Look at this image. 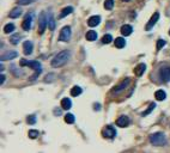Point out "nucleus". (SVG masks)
<instances>
[{"mask_svg":"<svg viewBox=\"0 0 170 153\" xmlns=\"http://www.w3.org/2000/svg\"><path fill=\"white\" fill-rule=\"evenodd\" d=\"M22 8L20 7H15L13 10H12L11 12H10V17L11 18H18L20 15H22Z\"/></svg>","mask_w":170,"mask_h":153,"instance_id":"19","label":"nucleus"},{"mask_svg":"<svg viewBox=\"0 0 170 153\" xmlns=\"http://www.w3.org/2000/svg\"><path fill=\"white\" fill-rule=\"evenodd\" d=\"M169 35H170V30H169Z\"/></svg>","mask_w":170,"mask_h":153,"instance_id":"38","label":"nucleus"},{"mask_svg":"<svg viewBox=\"0 0 170 153\" xmlns=\"http://www.w3.org/2000/svg\"><path fill=\"white\" fill-rule=\"evenodd\" d=\"M34 1H36V0H18V4L19 5H29Z\"/></svg>","mask_w":170,"mask_h":153,"instance_id":"33","label":"nucleus"},{"mask_svg":"<svg viewBox=\"0 0 170 153\" xmlns=\"http://www.w3.org/2000/svg\"><path fill=\"white\" fill-rule=\"evenodd\" d=\"M19 40H20V35H19V34H15V35L11 36L10 42H11L12 44H18V43H19Z\"/></svg>","mask_w":170,"mask_h":153,"instance_id":"26","label":"nucleus"},{"mask_svg":"<svg viewBox=\"0 0 170 153\" xmlns=\"http://www.w3.org/2000/svg\"><path fill=\"white\" fill-rule=\"evenodd\" d=\"M133 32V28H132V25H129V24H125L121 27V34L123 36H129L130 34Z\"/></svg>","mask_w":170,"mask_h":153,"instance_id":"14","label":"nucleus"},{"mask_svg":"<svg viewBox=\"0 0 170 153\" xmlns=\"http://www.w3.org/2000/svg\"><path fill=\"white\" fill-rule=\"evenodd\" d=\"M72 12H73V7H72V6L65 7V8L61 11V13H60V18H63V17H66L67 15H71Z\"/></svg>","mask_w":170,"mask_h":153,"instance_id":"22","label":"nucleus"},{"mask_svg":"<svg viewBox=\"0 0 170 153\" xmlns=\"http://www.w3.org/2000/svg\"><path fill=\"white\" fill-rule=\"evenodd\" d=\"M125 46H126V40H125V38H122V37H117L116 40H115V47H116V48L121 49V48H123Z\"/></svg>","mask_w":170,"mask_h":153,"instance_id":"20","label":"nucleus"},{"mask_svg":"<svg viewBox=\"0 0 170 153\" xmlns=\"http://www.w3.org/2000/svg\"><path fill=\"white\" fill-rule=\"evenodd\" d=\"M158 19H159V13L158 12H156V13H153L152 15V17H151V19L149 20V23L146 24V27H145V30H147V31H150L154 25H156V23L158 22Z\"/></svg>","mask_w":170,"mask_h":153,"instance_id":"9","label":"nucleus"},{"mask_svg":"<svg viewBox=\"0 0 170 153\" xmlns=\"http://www.w3.org/2000/svg\"><path fill=\"white\" fill-rule=\"evenodd\" d=\"M71 35H72L71 28L70 27H63L61 32H60V36H59V41H61V42H68L70 38H71Z\"/></svg>","mask_w":170,"mask_h":153,"instance_id":"5","label":"nucleus"},{"mask_svg":"<svg viewBox=\"0 0 170 153\" xmlns=\"http://www.w3.org/2000/svg\"><path fill=\"white\" fill-rule=\"evenodd\" d=\"M4 81H5V75H1V78H0V83L4 84Z\"/></svg>","mask_w":170,"mask_h":153,"instance_id":"35","label":"nucleus"},{"mask_svg":"<svg viewBox=\"0 0 170 153\" xmlns=\"http://www.w3.org/2000/svg\"><path fill=\"white\" fill-rule=\"evenodd\" d=\"M101 23V17L99 16H92V17H90L87 19V25L91 28H94V27H97V25Z\"/></svg>","mask_w":170,"mask_h":153,"instance_id":"12","label":"nucleus"},{"mask_svg":"<svg viewBox=\"0 0 170 153\" xmlns=\"http://www.w3.org/2000/svg\"><path fill=\"white\" fill-rule=\"evenodd\" d=\"M113 7H114V0H106L104 1V8L111 10Z\"/></svg>","mask_w":170,"mask_h":153,"instance_id":"29","label":"nucleus"},{"mask_svg":"<svg viewBox=\"0 0 170 153\" xmlns=\"http://www.w3.org/2000/svg\"><path fill=\"white\" fill-rule=\"evenodd\" d=\"M32 19H34V13H28L25 16L23 23H22V28L25 30V31H29L31 29V25H32Z\"/></svg>","mask_w":170,"mask_h":153,"instance_id":"6","label":"nucleus"},{"mask_svg":"<svg viewBox=\"0 0 170 153\" xmlns=\"http://www.w3.org/2000/svg\"><path fill=\"white\" fill-rule=\"evenodd\" d=\"M122 1H129V0H122Z\"/></svg>","mask_w":170,"mask_h":153,"instance_id":"37","label":"nucleus"},{"mask_svg":"<svg viewBox=\"0 0 170 153\" xmlns=\"http://www.w3.org/2000/svg\"><path fill=\"white\" fill-rule=\"evenodd\" d=\"M145 71H146V65H145V63H139V65L135 67V69H134V73H135V75L141 76L144 73H145Z\"/></svg>","mask_w":170,"mask_h":153,"instance_id":"15","label":"nucleus"},{"mask_svg":"<svg viewBox=\"0 0 170 153\" xmlns=\"http://www.w3.org/2000/svg\"><path fill=\"white\" fill-rule=\"evenodd\" d=\"M129 83H130V79L129 78H127V79H125L123 81H121L119 85H116L114 88H113V90H111V93H120L121 91H123L125 90V88L129 85Z\"/></svg>","mask_w":170,"mask_h":153,"instance_id":"7","label":"nucleus"},{"mask_svg":"<svg viewBox=\"0 0 170 153\" xmlns=\"http://www.w3.org/2000/svg\"><path fill=\"white\" fill-rule=\"evenodd\" d=\"M85 37H86V40H87V41H91V42H92V41L97 40V32H96L95 30H90V31L86 32Z\"/></svg>","mask_w":170,"mask_h":153,"instance_id":"18","label":"nucleus"},{"mask_svg":"<svg viewBox=\"0 0 170 153\" xmlns=\"http://www.w3.org/2000/svg\"><path fill=\"white\" fill-rule=\"evenodd\" d=\"M165 43H166V42H165L164 40H158V42H157V50L162 49V47H164Z\"/></svg>","mask_w":170,"mask_h":153,"instance_id":"34","label":"nucleus"},{"mask_svg":"<svg viewBox=\"0 0 170 153\" xmlns=\"http://www.w3.org/2000/svg\"><path fill=\"white\" fill-rule=\"evenodd\" d=\"M111 41H113V36L109 35V34H108V35H104V36L102 37V43H107V44H108V43H110Z\"/></svg>","mask_w":170,"mask_h":153,"instance_id":"28","label":"nucleus"},{"mask_svg":"<svg viewBox=\"0 0 170 153\" xmlns=\"http://www.w3.org/2000/svg\"><path fill=\"white\" fill-rule=\"evenodd\" d=\"M154 108H156V104H154V103H151V104H150V107L147 108V110L142 112V116H147V115H149V114H150V112L154 109Z\"/></svg>","mask_w":170,"mask_h":153,"instance_id":"30","label":"nucleus"},{"mask_svg":"<svg viewBox=\"0 0 170 153\" xmlns=\"http://www.w3.org/2000/svg\"><path fill=\"white\" fill-rule=\"evenodd\" d=\"M38 134H40V133H38V131H29V136L31 138V139H36L37 136H38Z\"/></svg>","mask_w":170,"mask_h":153,"instance_id":"32","label":"nucleus"},{"mask_svg":"<svg viewBox=\"0 0 170 153\" xmlns=\"http://www.w3.org/2000/svg\"><path fill=\"white\" fill-rule=\"evenodd\" d=\"M27 122L29 124H35L36 123V116L35 115H30V116H28V119H27Z\"/></svg>","mask_w":170,"mask_h":153,"instance_id":"31","label":"nucleus"},{"mask_svg":"<svg viewBox=\"0 0 170 153\" xmlns=\"http://www.w3.org/2000/svg\"><path fill=\"white\" fill-rule=\"evenodd\" d=\"M154 97H156L157 100H164V99L166 98V93H165L163 90H158V91H156Z\"/></svg>","mask_w":170,"mask_h":153,"instance_id":"23","label":"nucleus"},{"mask_svg":"<svg viewBox=\"0 0 170 153\" xmlns=\"http://www.w3.org/2000/svg\"><path fill=\"white\" fill-rule=\"evenodd\" d=\"M20 66H29L32 69H35V74L31 76V80H35L38 75L42 73V66L38 61H27V60H20Z\"/></svg>","mask_w":170,"mask_h":153,"instance_id":"2","label":"nucleus"},{"mask_svg":"<svg viewBox=\"0 0 170 153\" xmlns=\"http://www.w3.org/2000/svg\"><path fill=\"white\" fill-rule=\"evenodd\" d=\"M74 115L73 114H66V115H65V122H66V123H74Z\"/></svg>","mask_w":170,"mask_h":153,"instance_id":"27","label":"nucleus"},{"mask_svg":"<svg viewBox=\"0 0 170 153\" xmlns=\"http://www.w3.org/2000/svg\"><path fill=\"white\" fill-rule=\"evenodd\" d=\"M150 142L154 146H165L168 140H166V136L164 135V133H153L150 135L149 138Z\"/></svg>","mask_w":170,"mask_h":153,"instance_id":"3","label":"nucleus"},{"mask_svg":"<svg viewBox=\"0 0 170 153\" xmlns=\"http://www.w3.org/2000/svg\"><path fill=\"white\" fill-rule=\"evenodd\" d=\"M61 108L65 110H68L72 108V102L70 98H62L61 99Z\"/></svg>","mask_w":170,"mask_h":153,"instance_id":"17","label":"nucleus"},{"mask_svg":"<svg viewBox=\"0 0 170 153\" xmlns=\"http://www.w3.org/2000/svg\"><path fill=\"white\" fill-rule=\"evenodd\" d=\"M15 31V25L12 24V23H8L6 24L5 27H4V32L5 34H11V32H13Z\"/></svg>","mask_w":170,"mask_h":153,"instance_id":"25","label":"nucleus"},{"mask_svg":"<svg viewBox=\"0 0 170 153\" xmlns=\"http://www.w3.org/2000/svg\"><path fill=\"white\" fill-rule=\"evenodd\" d=\"M48 27H49V30L55 29V20H54L53 15L51 13H48Z\"/></svg>","mask_w":170,"mask_h":153,"instance_id":"24","label":"nucleus"},{"mask_svg":"<svg viewBox=\"0 0 170 153\" xmlns=\"http://www.w3.org/2000/svg\"><path fill=\"white\" fill-rule=\"evenodd\" d=\"M101 109V105L99 104H95V110H99Z\"/></svg>","mask_w":170,"mask_h":153,"instance_id":"36","label":"nucleus"},{"mask_svg":"<svg viewBox=\"0 0 170 153\" xmlns=\"http://www.w3.org/2000/svg\"><path fill=\"white\" fill-rule=\"evenodd\" d=\"M18 56V53L17 52H6L5 54L1 55V60L3 61H6V60H11V59H15Z\"/></svg>","mask_w":170,"mask_h":153,"instance_id":"16","label":"nucleus"},{"mask_svg":"<svg viewBox=\"0 0 170 153\" xmlns=\"http://www.w3.org/2000/svg\"><path fill=\"white\" fill-rule=\"evenodd\" d=\"M161 78L163 79V81H169L170 80V66H164L161 68Z\"/></svg>","mask_w":170,"mask_h":153,"instance_id":"10","label":"nucleus"},{"mask_svg":"<svg viewBox=\"0 0 170 153\" xmlns=\"http://www.w3.org/2000/svg\"><path fill=\"white\" fill-rule=\"evenodd\" d=\"M116 124L119 126V127H127L129 124V119L127 116H125V115H122V116H120L119 119L116 120Z\"/></svg>","mask_w":170,"mask_h":153,"instance_id":"13","label":"nucleus"},{"mask_svg":"<svg viewBox=\"0 0 170 153\" xmlns=\"http://www.w3.org/2000/svg\"><path fill=\"white\" fill-rule=\"evenodd\" d=\"M102 135L104 138H108V139H113L115 135H116V131L113 126H107L106 128L102 131Z\"/></svg>","mask_w":170,"mask_h":153,"instance_id":"8","label":"nucleus"},{"mask_svg":"<svg viewBox=\"0 0 170 153\" xmlns=\"http://www.w3.org/2000/svg\"><path fill=\"white\" fill-rule=\"evenodd\" d=\"M47 25H48V15L46 12H42L40 15V20H38V34L42 35L47 28Z\"/></svg>","mask_w":170,"mask_h":153,"instance_id":"4","label":"nucleus"},{"mask_svg":"<svg viewBox=\"0 0 170 153\" xmlns=\"http://www.w3.org/2000/svg\"><path fill=\"white\" fill-rule=\"evenodd\" d=\"M70 56H71V53L68 50H62V52H60L59 54H56L53 59H51V66L56 67V68L63 66L65 63L68 61Z\"/></svg>","mask_w":170,"mask_h":153,"instance_id":"1","label":"nucleus"},{"mask_svg":"<svg viewBox=\"0 0 170 153\" xmlns=\"http://www.w3.org/2000/svg\"><path fill=\"white\" fill-rule=\"evenodd\" d=\"M32 49H34V44H32V42H30V41H25V42L23 43V53H24L25 55H30V54L32 53Z\"/></svg>","mask_w":170,"mask_h":153,"instance_id":"11","label":"nucleus"},{"mask_svg":"<svg viewBox=\"0 0 170 153\" xmlns=\"http://www.w3.org/2000/svg\"><path fill=\"white\" fill-rule=\"evenodd\" d=\"M82 92H83V90H82V87H79V86H73L71 88V96L72 97H78Z\"/></svg>","mask_w":170,"mask_h":153,"instance_id":"21","label":"nucleus"}]
</instances>
